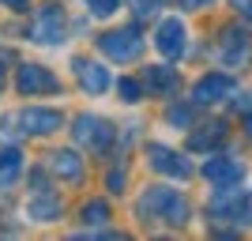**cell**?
Listing matches in <instances>:
<instances>
[{
    "instance_id": "cell-4",
    "label": "cell",
    "mask_w": 252,
    "mask_h": 241,
    "mask_svg": "<svg viewBox=\"0 0 252 241\" xmlns=\"http://www.w3.org/2000/svg\"><path fill=\"white\" fill-rule=\"evenodd\" d=\"M98 49H102L109 61L128 64L143 53V38H139L136 27H117V31H105L102 38H98Z\"/></svg>"
},
{
    "instance_id": "cell-20",
    "label": "cell",
    "mask_w": 252,
    "mask_h": 241,
    "mask_svg": "<svg viewBox=\"0 0 252 241\" xmlns=\"http://www.w3.org/2000/svg\"><path fill=\"white\" fill-rule=\"evenodd\" d=\"M83 4L91 8L94 19H109V15H117V8H121V0H83Z\"/></svg>"
},
{
    "instance_id": "cell-25",
    "label": "cell",
    "mask_w": 252,
    "mask_h": 241,
    "mask_svg": "<svg viewBox=\"0 0 252 241\" xmlns=\"http://www.w3.org/2000/svg\"><path fill=\"white\" fill-rule=\"evenodd\" d=\"M233 109H241V113H252V95H241V98H233Z\"/></svg>"
},
{
    "instance_id": "cell-22",
    "label": "cell",
    "mask_w": 252,
    "mask_h": 241,
    "mask_svg": "<svg viewBox=\"0 0 252 241\" xmlns=\"http://www.w3.org/2000/svg\"><path fill=\"white\" fill-rule=\"evenodd\" d=\"M117 95L125 98V102H139V98H143V87H139L136 79H117Z\"/></svg>"
},
{
    "instance_id": "cell-30",
    "label": "cell",
    "mask_w": 252,
    "mask_h": 241,
    "mask_svg": "<svg viewBox=\"0 0 252 241\" xmlns=\"http://www.w3.org/2000/svg\"><path fill=\"white\" fill-rule=\"evenodd\" d=\"M0 87H4V68H0Z\"/></svg>"
},
{
    "instance_id": "cell-6",
    "label": "cell",
    "mask_w": 252,
    "mask_h": 241,
    "mask_svg": "<svg viewBox=\"0 0 252 241\" xmlns=\"http://www.w3.org/2000/svg\"><path fill=\"white\" fill-rule=\"evenodd\" d=\"M15 87H19L23 95H57L61 91V79L49 72V68H42V64H19L15 68Z\"/></svg>"
},
{
    "instance_id": "cell-11",
    "label": "cell",
    "mask_w": 252,
    "mask_h": 241,
    "mask_svg": "<svg viewBox=\"0 0 252 241\" xmlns=\"http://www.w3.org/2000/svg\"><path fill=\"white\" fill-rule=\"evenodd\" d=\"M185 23L173 15V19H162L158 23V31H155V45H158V53L162 57H169V61H177L181 53H185Z\"/></svg>"
},
{
    "instance_id": "cell-28",
    "label": "cell",
    "mask_w": 252,
    "mask_h": 241,
    "mask_svg": "<svg viewBox=\"0 0 252 241\" xmlns=\"http://www.w3.org/2000/svg\"><path fill=\"white\" fill-rule=\"evenodd\" d=\"M245 136H249V139H252V113H249V117H245Z\"/></svg>"
},
{
    "instance_id": "cell-12",
    "label": "cell",
    "mask_w": 252,
    "mask_h": 241,
    "mask_svg": "<svg viewBox=\"0 0 252 241\" xmlns=\"http://www.w3.org/2000/svg\"><path fill=\"white\" fill-rule=\"evenodd\" d=\"M72 68H75V79H79V87H83L87 95H105V91L113 87L109 72H105V68H102L98 61H83V57H79V61H75Z\"/></svg>"
},
{
    "instance_id": "cell-26",
    "label": "cell",
    "mask_w": 252,
    "mask_h": 241,
    "mask_svg": "<svg viewBox=\"0 0 252 241\" xmlns=\"http://www.w3.org/2000/svg\"><path fill=\"white\" fill-rule=\"evenodd\" d=\"M0 4L11 8V11H27V8H31V0H0Z\"/></svg>"
},
{
    "instance_id": "cell-16",
    "label": "cell",
    "mask_w": 252,
    "mask_h": 241,
    "mask_svg": "<svg viewBox=\"0 0 252 241\" xmlns=\"http://www.w3.org/2000/svg\"><path fill=\"white\" fill-rule=\"evenodd\" d=\"M27 215H31L34 222H53V219H61V200L53 196V192H45V189H34V192H31V204H27Z\"/></svg>"
},
{
    "instance_id": "cell-1",
    "label": "cell",
    "mask_w": 252,
    "mask_h": 241,
    "mask_svg": "<svg viewBox=\"0 0 252 241\" xmlns=\"http://www.w3.org/2000/svg\"><path fill=\"white\" fill-rule=\"evenodd\" d=\"M139 215H143V219H166L169 226H181V222L189 219V200L177 196V189L151 185V189L139 196Z\"/></svg>"
},
{
    "instance_id": "cell-5",
    "label": "cell",
    "mask_w": 252,
    "mask_h": 241,
    "mask_svg": "<svg viewBox=\"0 0 252 241\" xmlns=\"http://www.w3.org/2000/svg\"><path fill=\"white\" fill-rule=\"evenodd\" d=\"M72 136H75V143L87 147V151H105V147L113 143L117 128L109 125V121H102V117H94V113H79L75 125H72Z\"/></svg>"
},
{
    "instance_id": "cell-9",
    "label": "cell",
    "mask_w": 252,
    "mask_h": 241,
    "mask_svg": "<svg viewBox=\"0 0 252 241\" xmlns=\"http://www.w3.org/2000/svg\"><path fill=\"white\" fill-rule=\"evenodd\" d=\"M15 125H19V132H27V136H49V132L61 128V113H57V109H38V105H31V109H19V113H15Z\"/></svg>"
},
{
    "instance_id": "cell-8",
    "label": "cell",
    "mask_w": 252,
    "mask_h": 241,
    "mask_svg": "<svg viewBox=\"0 0 252 241\" xmlns=\"http://www.w3.org/2000/svg\"><path fill=\"white\" fill-rule=\"evenodd\" d=\"M147 158H151V166H155L158 173H166V177H177V181L192 177V162L189 158L177 155V151H169V147H162V143H147Z\"/></svg>"
},
{
    "instance_id": "cell-3",
    "label": "cell",
    "mask_w": 252,
    "mask_h": 241,
    "mask_svg": "<svg viewBox=\"0 0 252 241\" xmlns=\"http://www.w3.org/2000/svg\"><path fill=\"white\" fill-rule=\"evenodd\" d=\"M68 38V23L57 4H42L31 19V42L34 45H61Z\"/></svg>"
},
{
    "instance_id": "cell-21",
    "label": "cell",
    "mask_w": 252,
    "mask_h": 241,
    "mask_svg": "<svg viewBox=\"0 0 252 241\" xmlns=\"http://www.w3.org/2000/svg\"><path fill=\"white\" fill-rule=\"evenodd\" d=\"M125 185H128V170H125V166H117V170H109V173H105V189L113 192V196H121V192H125Z\"/></svg>"
},
{
    "instance_id": "cell-14",
    "label": "cell",
    "mask_w": 252,
    "mask_h": 241,
    "mask_svg": "<svg viewBox=\"0 0 252 241\" xmlns=\"http://www.w3.org/2000/svg\"><path fill=\"white\" fill-rule=\"evenodd\" d=\"M143 87L158 98H169V95H177V72L166 68V64H147L143 68Z\"/></svg>"
},
{
    "instance_id": "cell-18",
    "label": "cell",
    "mask_w": 252,
    "mask_h": 241,
    "mask_svg": "<svg viewBox=\"0 0 252 241\" xmlns=\"http://www.w3.org/2000/svg\"><path fill=\"white\" fill-rule=\"evenodd\" d=\"M19 173H23V155H19V147H4V151H0V189H8Z\"/></svg>"
},
{
    "instance_id": "cell-15",
    "label": "cell",
    "mask_w": 252,
    "mask_h": 241,
    "mask_svg": "<svg viewBox=\"0 0 252 241\" xmlns=\"http://www.w3.org/2000/svg\"><path fill=\"white\" fill-rule=\"evenodd\" d=\"M45 166H49V173H57L61 181H79L83 177V158L75 155V151H68V147H64V151H53Z\"/></svg>"
},
{
    "instance_id": "cell-29",
    "label": "cell",
    "mask_w": 252,
    "mask_h": 241,
    "mask_svg": "<svg viewBox=\"0 0 252 241\" xmlns=\"http://www.w3.org/2000/svg\"><path fill=\"white\" fill-rule=\"evenodd\" d=\"M185 4H189V8H196V4H207V0H185Z\"/></svg>"
},
{
    "instance_id": "cell-19",
    "label": "cell",
    "mask_w": 252,
    "mask_h": 241,
    "mask_svg": "<svg viewBox=\"0 0 252 241\" xmlns=\"http://www.w3.org/2000/svg\"><path fill=\"white\" fill-rule=\"evenodd\" d=\"M79 215H83V226H102V222H109V204L105 200H87Z\"/></svg>"
},
{
    "instance_id": "cell-27",
    "label": "cell",
    "mask_w": 252,
    "mask_h": 241,
    "mask_svg": "<svg viewBox=\"0 0 252 241\" xmlns=\"http://www.w3.org/2000/svg\"><path fill=\"white\" fill-rule=\"evenodd\" d=\"M233 8H241V15L252 19V0H233Z\"/></svg>"
},
{
    "instance_id": "cell-23",
    "label": "cell",
    "mask_w": 252,
    "mask_h": 241,
    "mask_svg": "<svg viewBox=\"0 0 252 241\" xmlns=\"http://www.w3.org/2000/svg\"><path fill=\"white\" fill-rule=\"evenodd\" d=\"M132 4V11H136L139 19H155L158 8H162V0H128Z\"/></svg>"
},
{
    "instance_id": "cell-10",
    "label": "cell",
    "mask_w": 252,
    "mask_h": 241,
    "mask_svg": "<svg viewBox=\"0 0 252 241\" xmlns=\"http://www.w3.org/2000/svg\"><path fill=\"white\" fill-rule=\"evenodd\" d=\"M203 177H207L215 189H226V185H237V181L245 177V166L230 155H215V158L203 162Z\"/></svg>"
},
{
    "instance_id": "cell-13",
    "label": "cell",
    "mask_w": 252,
    "mask_h": 241,
    "mask_svg": "<svg viewBox=\"0 0 252 241\" xmlns=\"http://www.w3.org/2000/svg\"><path fill=\"white\" fill-rule=\"evenodd\" d=\"M219 57H222L226 68H237V64L249 61V57H252V45H249V38H245V31H226V34H222Z\"/></svg>"
},
{
    "instance_id": "cell-7",
    "label": "cell",
    "mask_w": 252,
    "mask_h": 241,
    "mask_svg": "<svg viewBox=\"0 0 252 241\" xmlns=\"http://www.w3.org/2000/svg\"><path fill=\"white\" fill-rule=\"evenodd\" d=\"M233 91H237L233 75L211 72V75H203L200 83L192 87V105H215V102H222V98H230Z\"/></svg>"
},
{
    "instance_id": "cell-24",
    "label": "cell",
    "mask_w": 252,
    "mask_h": 241,
    "mask_svg": "<svg viewBox=\"0 0 252 241\" xmlns=\"http://www.w3.org/2000/svg\"><path fill=\"white\" fill-rule=\"evenodd\" d=\"M166 121H169V125H185V128H189L192 125V105H169Z\"/></svg>"
},
{
    "instance_id": "cell-17",
    "label": "cell",
    "mask_w": 252,
    "mask_h": 241,
    "mask_svg": "<svg viewBox=\"0 0 252 241\" xmlns=\"http://www.w3.org/2000/svg\"><path fill=\"white\" fill-rule=\"evenodd\" d=\"M222 139H226V125H222V121H211V125L196 128L189 136V147L192 151H211V147H219Z\"/></svg>"
},
{
    "instance_id": "cell-2",
    "label": "cell",
    "mask_w": 252,
    "mask_h": 241,
    "mask_svg": "<svg viewBox=\"0 0 252 241\" xmlns=\"http://www.w3.org/2000/svg\"><path fill=\"white\" fill-rule=\"evenodd\" d=\"M207 211H211L215 222H233V226H241V222L252 219V200L245 196V192H237L233 185H226V189H219L211 196Z\"/></svg>"
}]
</instances>
